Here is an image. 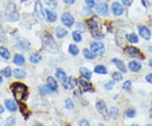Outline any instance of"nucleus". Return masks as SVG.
I'll list each match as a JSON object with an SVG mask.
<instances>
[{
  "label": "nucleus",
  "mask_w": 152,
  "mask_h": 126,
  "mask_svg": "<svg viewBox=\"0 0 152 126\" xmlns=\"http://www.w3.org/2000/svg\"><path fill=\"white\" fill-rule=\"evenodd\" d=\"M12 92L14 97L17 102L21 103L24 100L27 98L28 97V88L26 85L22 83H15L12 85Z\"/></svg>",
  "instance_id": "nucleus-1"
},
{
  "label": "nucleus",
  "mask_w": 152,
  "mask_h": 126,
  "mask_svg": "<svg viewBox=\"0 0 152 126\" xmlns=\"http://www.w3.org/2000/svg\"><path fill=\"white\" fill-rule=\"evenodd\" d=\"M42 44L45 49L51 53H58V47L55 42L53 37L49 34H44L42 36Z\"/></svg>",
  "instance_id": "nucleus-2"
},
{
  "label": "nucleus",
  "mask_w": 152,
  "mask_h": 126,
  "mask_svg": "<svg viewBox=\"0 0 152 126\" xmlns=\"http://www.w3.org/2000/svg\"><path fill=\"white\" fill-rule=\"evenodd\" d=\"M15 4H10L6 10V19L10 21H16L19 20V15L15 12Z\"/></svg>",
  "instance_id": "nucleus-3"
},
{
  "label": "nucleus",
  "mask_w": 152,
  "mask_h": 126,
  "mask_svg": "<svg viewBox=\"0 0 152 126\" xmlns=\"http://www.w3.org/2000/svg\"><path fill=\"white\" fill-rule=\"evenodd\" d=\"M96 109L100 113V114L103 117V119L105 120H109V118H110V115H109V111L107 107L106 103H104L103 101L100 100L98 101L96 104Z\"/></svg>",
  "instance_id": "nucleus-4"
},
{
  "label": "nucleus",
  "mask_w": 152,
  "mask_h": 126,
  "mask_svg": "<svg viewBox=\"0 0 152 126\" xmlns=\"http://www.w3.org/2000/svg\"><path fill=\"white\" fill-rule=\"evenodd\" d=\"M124 53L130 58H140V59H145L144 56H142L141 52L140 49H138L135 47L129 46L124 49Z\"/></svg>",
  "instance_id": "nucleus-5"
},
{
  "label": "nucleus",
  "mask_w": 152,
  "mask_h": 126,
  "mask_svg": "<svg viewBox=\"0 0 152 126\" xmlns=\"http://www.w3.org/2000/svg\"><path fill=\"white\" fill-rule=\"evenodd\" d=\"M34 13L35 15L37 18L40 21H42L44 20L43 10H42V5L40 2V0H37L35 3V9H34Z\"/></svg>",
  "instance_id": "nucleus-6"
},
{
  "label": "nucleus",
  "mask_w": 152,
  "mask_h": 126,
  "mask_svg": "<svg viewBox=\"0 0 152 126\" xmlns=\"http://www.w3.org/2000/svg\"><path fill=\"white\" fill-rule=\"evenodd\" d=\"M61 21L64 23V25L68 27H71L75 24V18L69 13H64L61 15Z\"/></svg>",
  "instance_id": "nucleus-7"
},
{
  "label": "nucleus",
  "mask_w": 152,
  "mask_h": 126,
  "mask_svg": "<svg viewBox=\"0 0 152 126\" xmlns=\"http://www.w3.org/2000/svg\"><path fill=\"white\" fill-rule=\"evenodd\" d=\"M91 50L96 55L103 54L105 47L102 42H93L91 44Z\"/></svg>",
  "instance_id": "nucleus-8"
},
{
  "label": "nucleus",
  "mask_w": 152,
  "mask_h": 126,
  "mask_svg": "<svg viewBox=\"0 0 152 126\" xmlns=\"http://www.w3.org/2000/svg\"><path fill=\"white\" fill-rule=\"evenodd\" d=\"M63 83V86L66 90H71V89H74L76 86V84L77 81L74 77H69L66 79L65 81H64Z\"/></svg>",
  "instance_id": "nucleus-9"
},
{
  "label": "nucleus",
  "mask_w": 152,
  "mask_h": 126,
  "mask_svg": "<svg viewBox=\"0 0 152 126\" xmlns=\"http://www.w3.org/2000/svg\"><path fill=\"white\" fill-rule=\"evenodd\" d=\"M112 10L113 12V14L117 16H120L124 14V7L123 5L118 3V2H114L112 5Z\"/></svg>",
  "instance_id": "nucleus-10"
},
{
  "label": "nucleus",
  "mask_w": 152,
  "mask_h": 126,
  "mask_svg": "<svg viewBox=\"0 0 152 126\" xmlns=\"http://www.w3.org/2000/svg\"><path fill=\"white\" fill-rule=\"evenodd\" d=\"M139 33L140 35L141 36L142 38H144L146 41H149L151 39V31L150 29L146 26H140L139 27Z\"/></svg>",
  "instance_id": "nucleus-11"
},
{
  "label": "nucleus",
  "mask_w": 152,
  "mask_h": 126,
  "mask_svg": "<svg viewBox=\"0 0 152 126\" xmlns=\"http://www.w3.org/2000/svg\"><path fill=\"white\" fill-rule=\"evenodd\" d=\"M96 10L98 14L102 15H107L108 14V6L106 3H98L96 7Z\"/></svg>",
  "instance_id": "nucleus-12"
},
{
  "label": "nucleus",
  "mask_w": 152,
  "mask_h": 126,
  "mask_svg": "<svg viewBox=\"0 0 152 126\" xmlns=\"http://www.w3.org/2000/svg\"><path fill=\"white\" fill-rule=\"evenodd\" d=\"M79 84L80 86L83 88V91L86 92H93V86L92 85L89 81H86L85 79H79Z\"/></svg>",
  "instance_id": "nucleus-13"
},
{
  "label": "nucleus",
  "mask_w": 152,
  "mask_h": 126,
  "mask_svg": "<svg viewBox=\"0 0 152 126\" xmlns=\"http://www.w3.org/2000/svg\"><path fill=\"white\" fill-rule=\"evenodd\" d=\"M129 68L131 71L133 72H138L141 70L142 65L138 61H132L129 64Z\"/></svg>",
  "instance_id": "nucleus-14"
},
{
  "label": "nucleus",
  "mask_w": 152,
  "mask_h": 126,
  "mask_svg": "<svg viewBox=\"0 0 152 126\" xmlns=\"http://www.w3.org/2000/svg\"><path fill=\"white\" fill-rule=\"evenodd\" d=\"M113 63L114 64L117 66V68H118L122 72H124V73H126V72H127L126 65H125V64L122 60L118 59H113Z\"/></svg>",
  "instance_id": "nucleus-15"
},
{
  "label": "nucleus",
  "mask_w": 152,
  "mask_h": 126,
  "mask_svg": "<svg viewBox=\"0 0 152 126\" xmlns=\"http://www.w3.org/2000/svg\"><path fill=\"white\" fill-rule=\"evenodd\" d=\"M47 81H48V86L49 88H50L53 92H54V91H56V90L58 89V83H57L56 80H55L53 77H48Z\"/></svg>",
  "instance_id": "nucleus-16"
},
{
  "label": "nucleus",
  "mask_w": 152,
  "mask_h": 126,
  "mask_svg": "<svg viewBox=\"0 0 152 126\" xmlns=\"http://www.w3.org/2000/svg\"><path fill=\"white\" fill-rule=\"evenodd\" d=\"M5 107L6 108L9 110V111H10V112H15L17 110L16 103L13 100H6Z\"/></svg>",
  "instance_id": "nucleus-17"
},
{
  "label": "nucleus",
  "mask_w": 152,
  "mask_h": 126,
  "mask_svg": "<svg viewBox=\"0 0 152 126\" xmlns=\"http://www.w3.org/2000/svg\"><path fill=\"white\" fill-rule=\"evenodd\" d=\"M56 77L58 79V81L61 82H64L65 81L66 79H67V75H66V73L63 70H61L60 68H58L56 70Z\"/></svg>",
  "instance_id": "nucleus-18"
},
{
  "label": "nucleus",
  "mask_w": 152,
  "mask_h": 126,
  "mask_svg": "<svg viewBox=\"0 0 152 126\" xmlns=\"http://www.w3.org/2000/svg\"><path fill=\"white\" fill-rule=\"evenodd\" d=\"M55 33H56V36H57L58 38H63V37H64L68 35V31L65 30L64 28L58 26L55 29Z\"/></svg>",
  "instance_id": "nucleus-19"
},
{
  "label": "nucleus",
  "mask_w": 152,
  "mask_h": 126,
  "mask_svg": "<svg viewBox=\"0 0 152 126\" xmlns=\"http://www.w3.org/2000/svg\"><path fill=\"white\" fill-rule=\"evenodd\" d=\"M46 18L47 21L49 22H54L57 21V15L55 14L53 11L49 10H46Z\"/></svg>",
  "instance_id": "nucleus-20"
},
{
  "label": "nucleus",
  "mask_w": 152,
  "mask_h": 126,
  "mask_svg": "<svg viewBox=\"0 0 152 126\" xmlns=\"http://www.w3.org/2000/svg\"><path fill=\"white\" fill-rule=\"evenodd\" d=\"M14 64L19 66L24 65V64H25V58H24V56L20 54V53H17V54L15 55V57H14Z\"/></svg>",
  "instance_id": "nucleus-21"
},
{
  "label": "nucleus",
  "mask_w": 152,
  "mask_h": 126,
  "mask_svg": "<svg viewBox=\"0 0 152 126\" xmlns=\"http://www.w3.org/2000/svg\"><path fill=\"white\" fill-rule=\"evenodd\" d=\"M14 76L16 79H24L26 76V71L23 69H15L14 70Z\"/></svg>",
  "instance_id": "nucleus-22"
},
{
  "label": "nucleus",
  "mask_w": 152,
  "mask_h": 126,
  "mask_svg": "<svg viewBox=\"0 0 152 126\" xmlns=\"http://www.w3.org/2000/svg\"><path fill=\"white\" fill-rule=\"evenodd\" d=\"M88 25H89V26H90L92 32H96L98 31V29H99V24H98V22L95 19L89 20L88 21Z\"/></svg>",
  "instance_id": "nucleus-23"
},
{
  "label": "nucleus",
  "mask_w": 152,
  "mask_h": 126,
  "mask_svg": "<svg viewBox=\"0 0 152 126\" xmlns=\"http://www.w3.org/2000/svg\"><path fill=\"white\" fill-rule=\"evenodd\" d=\"M80 75H83L84 77H86V79H91V77H92V73L91 70H89L86 67H81V68H80Z\"/></svg>",
  "instance_id": "nucleus-24"
},
{
  "label": "nucleus",
  "mask_w": 152,
  "mask_h": 126,
  "mask_svg": "<svg viewBox=\"0 0 152 126\" xmlns=\"http://www.w3.org/2000/svg\"><path fill=\"white\" fill-rule=\"evenodd\" d=\"M109 115L111 116L113 119H118V116H119V109H118V108H117V107H112L110 108Z\"/></svg>",
  "instance_id": "nucleus-25"
},
{
  "label": "nucleus",
  "mask_w": 152,
  "mask_h": 126,
  "mask_svg": "<svg viewBox=\"0 0 152 126\" xmlns=\"http://www.w3.org/2000/svg\"><path fill=\"white\" fill-rule=\"evenodd\" d=\"M126 38L129 42H130L132 43H137L139 42V37L136 35L135 33H130V34H127L126 35Z\"/></svg>",
  "instance_id": "nucleus-26"
},
{
  "label": "nucleus",
  "mask_w": 152,
  "mask_h": 126,
  "mask_svg": "<svg viewBox=\"0 0 152 126\" xmlns=\"http://www.w3.org/2000/svg\"><path fill=\"white\" fill-rule=\"evenodd\" d=\"M0 56L4 59H9L10 58V53L7 48L1 47L0 48Z\"/></svg>",
  "instance_id": "nucleus-27"
},
{
  "label": "nucleus",
  "mask_w": 152,
  "mask_h": 126,
  "mask_svg": "<svg viewBox=\"0 0 152 126\" xmlns=\"http://www.w3.org/2000/svg\"><path fill=\"white\" fill-rule=\"evenodd\" d=\"M94 71L98 75H107V70L103 65H97L95 68Z\"/></svg>",
  "instance_id": "nucleus-28"
},
{
  "label": "nucleus",
  "mask_w": 152,
  "mask_h": 126,
  "mask_svg": "<svg viewBox=\"0 0 152 126\" xmlns=\"http://www.w3.org/2000/svg\"><path fill=\"white\" fill-rule=\"evenodd\" d=\"M42 56L39 53H33L30 56V61L32 64H38L42 61Z\"/></svg>",
  "instance_id": "nucleus-29"
},
{
  "label": "nucleus",
  "mask_w": 152,
  "mask_h": 126,
  "mask_svg": "<svg viewBox=\"0 0 152 126\" xmlns=\"http://www.w3.org/2000/svg\"><path fill=\"white\" fill-rule=\"evenodd\" d=\"M69 53H70V54L74 55V56H76V55L79 54V53H80V49H79V48H78L76 45L70 44V45H69Z\"/></svg>",
  "instance_id": "nucleus-30"
},
{
  "label": "nucleus",
  "mask_w": 152,
  "mask_h": 126,
  "mask_svg": "<svg viewBox=\"0 0 152 126\" xmlns=\"http://www.w3.org/2000/svg\"><path fill=\"white\" fill-rule=\"evenodd\" d=\"M39 92L40 93L42 94V95H46V94L52 93L53 91L49 88L48 86H41L39 88Z\"/></svg>",
  "instance_id": "nucleus-31"
},
{
  "label": "nucleus",
  "mask_w": 152,
  "mask_h": 126,
  "mask_svg": "<svg viewBox=\"0 0 152 126\" xmlns=\"http://www.w3.org/2000/svg\"><path fill=\"white\" fill-rule=\"evenodd\" d=\"M84 56L86 57V59H94L96 58V54L93 53L91 51L88 49L84 50Z\"/></svg>",
  "instance_id": "nucleus-32"
},
{
  "label": "nucleus",
  "mask_w": 152,
  "mask_h": 126,
  "mask_svg": "<svg viewBox=\"0 0 152 126\" xmlns=\"http://www.w3.org/2000/svg\"><path fill=\"white\" fill-rule=\"evenodd\" d=\"M20 112L22 113V114L24 115L25 117V119H27L28 117H29V114H30V113H29V109H28L27 108H26V106L24 104H20Z\"/></svg>",
  "instance_id": "nucleus-33"
},
{
  "label": "nucleus",
  "mask_w": 152,
  "mask_h": 126,
  "mask_svg": "<svg viewBox=\"0 0 152 126\" xmlns=\"http://www.w3.org/2000/svg\"><path fill=\"white\" fill-rule=\"evenodd\" d=\"M15 123H16L15 118H14V117H10V118H8L7 120L5 121L4 126H15Z\"/></svg>",
  "instance_id": "nucleus-34"
},
{
  "label": "nucleus",
  "mask_w": 152,
  "mask_h": 126,
  "mask_svg": "<svg viewBox=\"0 0 152 126\" xmlns=\"http://www.w3.org/2000/svg\"><path fill=\"white\" fill-rule=\"evenodd\" d=\"M1 74L5 77H7V78H10L11 76V75H12V70H11L10 67H6L1 71Z\"/></svg>",
  "instance_id": "nucleus-35"
},
{
  "label": "nucleus",
  "mask_w": 152,
  "mask_h": 126,
  "mask_svg": "<svg viewBox=\"0 0 152 126\" xmlns=\"http://www.w3.org/2000/svg\"><path fill=\"white\" fill-rule=\"evenodd\" d=\"M137 114V112H136V110L134 108H129V109L128 110L127 112H126V116L128 117V118H134Z\"/></svg>",
  "instance_id": "nucleus-36"
},
{
  "label": "nucleus",
  "mask_w": 152,
  "mask_h": 126,
  "mask_svg": "<svg viewBox=\"0 0 152 126\" xmlns=\"http://www.w3.org/2000/svg\"><path fill=\"white\" fill-rule=\"evenodd\" d=\"M113 79L116 81H121L123 80V75L120 72H114L113 74Z\"/></svg>",
  "instance_id": "nucleus-37"
},
{
  "label": "nucleus",
  "mask_w": 152,
  "mask_h": 126,
  "mask_svg": "<svg viewBox=\"0 0 152 126\" xmlns=\"http://www.w3.org/2000/svg\"><path fill=\"white\" fill-rule=\"evenodd\" d=\"M72 36H73V39H74L75 42H80L82 40L81 34L80 32H74L73 34H72Z\"/></svg>",
  "instance_id": "nucleus-38"
},
{
  "label": "nucleus",
  "mask_w": 152,
  "mask_h": 126,
  "mask_svg": "<svg viewBox=\"0 0 152 126\" xmlns=\"http://www.w3.org/2000/svg\"><path fill=\"white\" fill-rule=\"evenodd\" d=\"M74 102L71 100L70 98H67L65 100V107L66 108H68V109H72L73 108H74Z\"/></svg>",
  "instance_id": "nucleus-39"
},
{
  "label": "nucleus",
  "mask_w": 152,
  "mask_h": 126,
  "mask_svg": "<svg viewBox=\"0 0 152 126\" xmlns=\"http://www.w3.org/2000/svg\"><path fill=\"white\" fill-rule=\"evenodd\" d=\"M131 86H132V82L130 81H126L123 85V89L125 91H129L131 89Z\"/></svg>",
  "instance_id": "nucleus-40"
},
{
  "label": "nucleus",
  "mask_w": 152,
  "mask_h": 126,
  "mask_svg": "<svg viewBox=\"0 0 152 126\" xmlns=\"http://www.w3.org/2000/svg\"><path fill=\"white\" fill-rule=\"evenodd\" d=\"M92 37L94 38L98 39V40H101L104 37L103 34L102 33H98V32H92Z\"/></svg>",
  "instance_id": "nucleus-41"
},
{
  "label": "nucleus",
  "mask_w": 152,
  "mask_h": 126,
  "mask_svg": "<svg viewBox=\"0 0 152 126\" xmlns=\"http://www.w3.org/2000/svg\"><path fill=\"white\" fill-rule=\"evenodd\" d=\"M86 3L87 6L89 8H94L96 5V3H95V0H86Z\"/></svg>",
  "instance_id": "nucleus-42"
},
{
  "label": "nucleus",
  "mask_w": 152,
  "mask_h": 126,
  "mask_svg": "<svg viewBox=\"0 0 152 126\" xmlns=\"http://www.w3.org/2000/svg\"><path fill=\"white\" fill-rule=\"evenodd\" d=\"M114 86V81H110L108 82L107 83L106 85H105V88L107 89V90H112Z\"/></svg>",
  "instance_id": "nucleus-43"
},
{
  "label": "nucleus",
  "mask_w": 152,
  "mask_h": 126,
  "mask_svg": "<svg viewBox=\"0 0 152 126\" xmlns=\"http://www.w3.org/2000/svg\"><path fill=\"white\" fill-rule=\"evenodd\" d=\"M44 3L49 6H55L56 5V3H55L54 0H43Z\"/></svg>",
  "instance_id": "nucleus-44"
},
{
  "label": "nucleus",
  "mask_w": 152,
  "mask_h": 126,
  "mask_svg": "<svg viewBox=\"0 0 152 126\" xmlns=\"http://www.w3.org/2000/svg\"><path fill=\"white\" fill-rule=\"evenodd\" d=\"M80 126H90V124L86 119H82L80 122Z\"/></svg>",
  "instance_id": "nucleus-45"
},
{
  "label": "nucleus",
  "mask_w": 152,
  "mask_h": 126,
  "mask_svg": "<svg viewBox=\"0 0 152 126\" xmlns=\"http://www.w3.org/2000/svg\"><path fill=\"white\" fill-rule=\"evenodd\" d=\"M124 5L125 6H130L133 3V0H122Z\"/></svg>",
  "instance_id": "nucleus-46"
},
{
  "label": "nucleus",
  "mask_w": 152,
  "mask_h": 126,
  "mask_svg": "<svg viewBox=\"0 0 152 126\" xmlns=\"http://www.w3.org/2000/svg\"><path fill=\"white\" fill-rule=\"evenodd\" d=\"M145 80H146L147 82L150 83V84H151L152 85V73L151 74H149V75H147L146 77H145Z\"/></svg>",
  "instance_id": "nucleus-47"
},
{
  "label": "nucleus",
  "mask_w": 152,
  "mask_h": 126,
  "mask_svg": "<svg viewBox=\"0 0 152 126\" xmlns=\"http://www.w3.org/2000/svg\"><path fill=\"white\" fill-rule=\"evenodd\" d=\"M77 27H78V29L80 30V31H81V32H83V31H85V26L82 24V23H77Z\"/></svg>",
  "instance_id": "nucleus-48"
},
{
  "label": "nucleus",
  "mask_w": 152,
  "mask_h": 126,
  "mask_svg": "<svg viewBox=\"0 0 152 126\" xmlns=\"http://www.w3.org/2000/svg\"><path fill=\"white\" fill-rule=\"evenodd\" d=\"M63 1L67 4H73L75 2V0H63Z\"/></svg>",
  "instance_id": "nucleus-49"
},
{
  "label": "nucleus",
  "mask_w": 152,
  "mask_h": 126,
  "mask_svg": "<svg viewBox=\"0 0 152 126\" xmlns=\"http://www.w3.org/2000/svg\"><path fill=\"white\" fill-rule=\"evenodd\" d=\"M4 112V108H3V106H2V105L0 104V114H3Z\"/></svg>",
  "instance_id": "nucleus-50"
},
{
  "label": "nucleus",
  "mask_w": 152,
  "mask_h": 126,
  "mask_svg": "<svg viewBox=\"0 0 152 126\" xmlns=\"http://www.w3.org/2000/svg\"><path fill=\"white\" fill-rule=\"evenodd\" d=\"M149 114H150V117H151V119H152V105H151V108L150 111H149Z\"/></svg>",
  "instance_id": "nucleus-51"
},
{
  "label": "nucleus",
  "mask_w": 152,
  "mask_h": 126,
  "mask_svg": "<svg viewBox=\"0 0 152 126\" xmlns=\"http://www.w3.org/2000/svg\"><path fill=\"white\" fill-rule=\"evenodd\" d=\"M2 82H3V77H2V75H0V84H1Z\"/></svg>",
  "instance_id": "nucleus-52"
},
{
  "label": "nucleus",
  "mask_w": 152,
  "mask_h": 126,
  "mask_svg": "<svg viewBox=\"0 0 152 126\" xmlns=\"http://www.w3.org/2000/svg\"><path fill=\"white\" fill-rule=\"evenodd\" d=\"M149 65L151 66V67H152V59H151L150 62H149Z\"/></svg>",
  "instance_id": "nucleus-53"
},
{
  "label": "nucleus",
  "mask_w": 152,
  "mask_h": 126,
  "mask_svg": "<svg viewBox=\"0 0 152 126\" xmlns=\"http://www.w3.org/2000/svg\"><path fill=\"white\" fill-rule=\"evenodd\" d=\"M131 126H140V125H132Z\"/></svg>",
  "instance_id": "nucleus-54"
},
{
  "label": "nucleus",
  "mask_w": 152,
  "mask_h": 126,
  "mask_svg": "<svg viewBox=\"0 0 152 126\" xmlns=\"http://www.w3.org/2000/svg\"><path fill=\"white\" fill-rule=\"evenodd\" d=\"M99 126H105V125H100Z\"/></svg>",
  "instance_id": "nucleus-55"
}]
</instances>
